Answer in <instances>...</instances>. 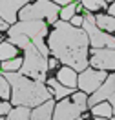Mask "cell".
Returning a JSON list of instances; mask_svg holds the SVG:
<instances>
[{
	"mask_svg": "<svg viewBox=\"0 0 115 120\" xmlns=\"http://www.w3.org/2000/svg\"><path fill=\"white\" fill-rule=\"evenodd\" d=\"M88 45H90V38L86 31L64 20H59L55 24V29L49 33V40H48V47L55 58L64 66L73 68L75 71H84L90 64Z\"/></svg>",
	"mask_w": 115,
	"mask_h": 120,
	"instance_id": "obj_1",
	"label": "cell"
},
{
	"mask_svg": "<svg viewBox=\"0 0 115 120\" xmlns=\"http://www.w3.org/2000/svg\"><path fill=\"white\" fill-rule=\"evenodd\" d=\"M4 76L8 78L9 86L13 87L11 98L13 104L16 105H26V107H37L44 104L46 100L51 98V91L46 89L44 82L38 80H29V76H24L15 71H4Z\"/></svg>",
	"mask_w": 115,
	"mask_h": 120,
	"instance_id": "obj_2",
	"label": "cell"
},
{
	"mask_svg": "<svg viewBox=\"0 0 115 120\" xmlns=\"http://www.w3.org/2000/svg\"><path fill=\"white\" fill-rule=\"evenodd\" d=\"M8 33L9 35H22V37L29 38L42 55H46V56L49 55V47L44 44V37L48 35V26L42 20H22L18 24H13Z\"/></svg>",
	"mask_w": 115,
	"mask_h": 120,
	"instance_id": "obj_3",
	"label": "cell"
},
{
	"mask_svg": "<svg viewBox=\"0 0 115 120\" xmlns=\"http://www.w3.org/2000/svg\"><path fill=\"white\" fill-rule=\"evenodd\" d=\"M24 62L20 68V75L24 76H31L33 80L44 82L46 80V73H48V56L42 55L38 51V47L31 42L26 49H24Z\"/></svg>",
	"mask_w": 115,
	"mask_h": 120,
	"instance_id": "obj_4",
	"label": "cell"
},
{
	"mask_svg": "<svg viewBox=\"0 0 115 120\" xmlns=\"http://www.w3.org/2000/svg\"><path fill=\"white\" fill-rule=\"evenodd\" d=\"M59 6L51 2V0H38L31 6H24L18 11V16L22 20H42L46 18L49 24H57V16H59Z\"/></svg>",
	"mask_w": 115,
	"mask_h": 120,
	"instance_id": "obj_5",
	"label": "cell"
},
{
	"mask_svg": "<svg viewBox=\"0 0 115 120\" xmlns=\"http://www.w3.org/2000/svg\"><path fill=\"white\" fill-rule=\"evenodd\" d=\"M84 22H82V29L86 31V35L90 38V45L93 47H110L115 49V37L110 35L106 31H102L100 27H97L95 24V15H91V11H86L84 15Z\"/></svg>",
	"mask_w": 115,
	"mask_h": 120,
	"instance_id": "obj_6",
	"label": "cell"
},
{
	"mask_svg": "<svg viewBox=\"0 0 115 120\" xmlns=\"http://www.w3.org/2000/svg\"><path fill=\"white\" fill-rule=\"evenodd\" d=\"M108 78L104 69H95V68H86L84 71H80L79 80H77V87L80 91H84L86 95H91L93 91H97L100 87V84Z\"/></svg>",
	"mask_w": 115,
	"mask_h": 120,
	"instance_id": "obj_7",
	"label": "cell"
},
{
	"mask_svg": "<svg viewBox=\"0 0 115 120\" xmlns=\"http://www.w3.org/2000/svg\"><path fill=\"white\" fill-rule=\"evenodd\" d=\"M90 64L95 69H104V71H115V49L110 47H93Z\"/></svg>",
	"mask_w": 115,
	"mask_h": 120,
	"instance_id": "obj_8",
	"label": "cell"
},
{
	"mask_svg": "<svg viewBox=\"0 0 115 120\" xmlns=\"http://www.w3.org/2000/svg\"><path fill=\"white\" fill-rule=\"evenodd\" d=\"M80 109L73 100L62 98L53 109V120H77L80 118Z\"/></svg>",
	"mask_w": 115,
	"mask_h": 120,
	"instance_id": "obj_9",
	"label": "cell"
},
{
	"mask_svg": "<svg viewBox=\"0 0 115 120\" xmlns=\"http://www.w3.org/2000/svg\"><path fill=\"white\" fill-rule=\"evenodd\" d=\"M28 2L29 0H0V18H4L8 24H15L18 11Z\"/></svg>",
	"mask_w": 115,
	"mask_h": 120,
	"instance_id": "obj_10",
	"label": "cell"
},
{
	"mask_svg": "<svg viewBox=\"0 0 115 120\" xmlns=\"http://www.w3.org/2000/svg\"><path fill=\"white\" fill-rule=\"evenodd\" d=\"M113 93H115V75H108V78L100 84V87L97 91H93L91 97L88 98V105H95L102 100H108Z\"/></svg>",
	"mask_w": 115,
	"mask_h": 120,
	"instance_id": "obj_11",
	"label": "cell"
},
{
	"mask_svg": "<svg viewBox=\"0 0 115 120\" xmlns=\"http://www.w3.org/2000/svg\"><path fill=\"white\" fill-rule=\"evenodd\" d=\"M53 109H55V102L49 98L31 111V120H53Z\"/></svg>",
	"mask_w": 115,
	"mask_h": 120,
	"instance_id": "obj_12",
	"label": "cell"
},
{
	"mask_svg": "<svg viewBox=\"0 0 115 120\" xmlns=\"http://www.w3.org/2000/svg\"><path fill=\"white\" fill-rule=\"evenodd\" d=\"M57 80L60 84H64L66 87H71V89H75L77 87V80H79V75L75 73V69L69 68V66H64V68L59 69V73H57Z\"/></svg>",
	"mask_w": 115,
	"mask_h": 120,
	"instance_id": "obj_13",
	"label": "cell"
},
{
	"mask_svg": "<svg viewBox=\"0 0 115 120\" xmlns=\"http://www.w3.org/2000/svg\"><path fill=\"white\" fill-rule=\"evenodd\" d=\"M48 86H49V89H51V93H53L55 97L59 98V100H62V98H66V97H69L71 95V87H66L64 84H60L57 78H49L48 80Z\"/></svg>",
	"mask_w": 115,
	"mask_h": 120,
	"instance_id": "obj_14",
	"label": "cell"
},
{
	"mask_svg": "<svg viewBox=\"0 0 115 120\" xmlns=\"http://www.w3.org/2000/svg\"><path fill=\"white\" fill-rule=\"evenodd\" d=\"M95 24L97 27H100L102 31H108V33H115V16L111 15H95Z\"/></svg>",
	"mask_w": 115,
	"mask_h": 120,
	"instance_id": "obj_15",
	"label": "cell"
},
{
	"mask_svg": "<svg viewBox=\"0 0 115 120\" xmlns=\"http://www.w3.org/2000/svg\"><path fill=\"white\" fill-rule=\"evenodd\" d=\"M91 113L97 115V116H104V118H108V120H111V116H113L111 104L106 102V100H102V102H99V104L91 105Z\"/></svg>",
	"mask_w": 115,
	"mask_h": 120,
	"instance_id": "obj_16",
	"label": "cell"
},
{
	"mask_svg": "<svg viewBox=\"0 0 115 120\" xmlns=\"http://www.w3.org/2000/svg\"><path fill=\"white\" fill-rule=\"evenodd\" d=\"M8 120H31V111L26 105H16L8 113Z\"/></svg>",
	"mask_w": 115,
	"mask_h": 120,
	"instance_id": "obj_17",
	"label": "cell"
},
{
	"mask_svg": "<svg viewBox=\"0 0 115 120\" xmlns=\"http://www.w3.org/2000/svg\"><path fill=\"white\" fill-rule=\"evenodd\" d=\"M16 56V47L11 42H0V60H11Z\"/></svg>",
	"mask_w": 115,
	"mask_h": 120,
	"instance_id": "obj_18",
	"label": "cell"
},
{
	"mask_svg": "<svg viewBox=\"0 0 115 120\" xmlns=\"http://www.w3.org/2000/svg\"><path fill=\"white\" fill-rule=\"evenodd\" d=\"M71 100L79 105V109H80L82 113L88 109V95H86L84 91H75V93L71 95Z\"/></svg>",
	"mask_w": 115,
	"mask_h": 120,
	"instance_id": "obj_19",
	"label": "cell"
},
{
	"mask_svg": "<svg viewBox=\"0 0 115 120\" xmlns=\"http://www.w3.org/2000/svg\"><path fill=\"white\" fill-rule=\"evenodd\" d=\"M80 4L86 11H99L106 8V0H80Z\"/></svg>",
	"mask_w": 115,
	"mask_h": 120,
	"instance_id": "obj_20",
	"label": "cell"
},
{
	"mask_svg": "<svg viewBox=\"0 0 115 120\" xmlns=\"http://www.w3.org/2000/svg\"><path fill=\"white\" fill-rule=\"evenodd\" d=\"M75 13H77V4L71 2V4H68V6H64V8L60 9L59 16H60V20H64V22H69L71 16H75Z\"/></svg>",
	"mask_w": 115,
	"mask_h": 120,
	"instance_id": "obj_21",
	"label": "cell"
},
{
	"mask_svg": "<svg viewBox=\"0 0 115 120\" xmlns=\"http://www.w3.org/2000/svg\"><path fill=\"white\" fill-rule=\"evenodd\" d=\"M22 62H24V58H18V56H15L11 60H4L2 62V69L4 71H16V69L22 68Z\"/></svg>",
	"mask_w": 115,
	"mask_h": 120,
	"instance_id": "obj_22",
	"label": "cell"
},
{
	"mask_svg": "<svg viewBox=\"0 0 115 120\" xmlns=\"http://www.w3.org/2000/svg\"><path fill=\"white\" fill-rule=\"evenodd\" d=\"M9 97H11V86H9V82H8L6 76L0 75V98L8 100Z\"/></svg>",
	"mask_w": 115,
	"mask_h": 120,
	"instance_id": "obj_23",
	"label": "cell"
},
{
	"mask_svg": "<svg viewBox=\"0 0 115 120\" xmlns=\"http://www.w3.org/2000/svg\"><path fill=\"white\" fill-rule=\"evenodd\" d=\"M82 22H84V16H79V15L71 16V20H69V24H71V26H75V27H80Z\"/></svg>",
	"mask_w": 115,
	"mask_h": 120,
	"instance_id": "obj_24",
	"label": "cell"
},
{
	"mask_svg": "<svg viewBox=\"0 0 115 120\" xmlns=\"http://www.w3.org/2000/svg\"><path fill=\"white\" fill-rule=\"evenodd\" d=\"M11 111V104L9 102H0V115H8V113Z\"/></svg>",
	"mask_w": 115,
	"mask_h": 120,
	"instance_id": "obj_25",
	"label": "cell"
},
{
	"mask_svg": "<svg viewBox=\"0 0 115 120\" xmlns=\"http://www.w3.org/2000/svg\"><path fill=\"white\" fill-rule=\"evenodd\" d=\"M108 102L111 104V109H113V116H111V120H115V93H113L110 98H108Z\"/></svg>",
	"mask_w": 115,
	"mask_h": 120,
	"instance_id": "obj_26",
	"label": "cell"
},
{
	"mask_svg": "<svg viewBox=\"0 0 115 120\" xmlns=\"http://www.w3.org/2000/svg\"><path fill=\"white\" fill-rule=\"evenodd\" d=\"M51 2H55L57 6H68V4H71V2H75V0H51Z\"/></svg>",
	"mask_w": 115,
	"mask_h": 120,
	"instance_id": "obj_27",
	"label": "cell"
},
{
	"mask_svg": "<svg viewBox=\"0 0 115 120\" xmlns=\"http://www.w3.org/2000/svg\"><path fill=\"white\" fill-rule=\"evenodd\" d=\"M8 29H9V24L4 18H0V31H8Z\"/></svg>",
	"mask_w": 115,
	"mask_h": 120,
	"instance_id": "obj_28",
	"label": "cell"
},
{
	"mask_svg": "<svg viewBox=\"0 0 115 120\" xmlns=\"http://www.w3.org/2000/svg\"><path fill=\"white\" fill-rule=\"evenodd\" d=\"M57 62H59L57 58H48V68H49V69L57 68Z\"/></svg>",
	"mask_w": 115,
	"mask_h": 120,
	"instance_id": "obj_29",
	"label": "cell"
},
{
	"mask_svg": "<svg viewBox=\"0 0 115 120\" xmlns=\"http://www.w3.org/2000/svg\"><path fill=\"white\" fill-rule=\"evenodd\" d=\"M108 15L115 16V2H111V4H110V8H108Z\"/></svg>",
	"mask_w": 115,
	"mask_h": 120,
	"instance_id": "obj_30",
	"label": "cell"
},
{
	"mask_svg": "<svg viewBox=\"0 0 115 120\" xmlns=\"http://www.w3.org/2000/svg\"><path fill=\"white\" fill-rule=\"evenodd\" d=\"M93 120H108V118H104V116H97V115H93Z\"/></svg>",
	"mask_w": 115,
	"mask_h": 120,
	"instance_id": "obj_31",
	"label": "cell"
},
{
	"mask_svg": "<svg viewBox=\"0 0 115 120\" xmlns=\"http://www.w3.org/2000/svg\"><path fill=\"white\" fill-rule=\"evenodd\" d=\"M106 2H115V0H106Z\"/></svg>",
	"mask_w": 115,
	"mask_h": 120,
	"instance_id": "obj_32",
	"label": "cell"
},
{
	"mask_svg": "<svg viewBox=\"0 0 115 120\" xmlns=\"http://www.w3.org/2000/svg\"><path fill=\"white\" fill-rule=\"evenodd\" d=\"M77 120H82V118H77Z\"/></svg>",
	"mask_w": 115,
	"mask_h": 120,
	"instance_id": "obj_33",
	"label": "cell"
},
{
	"mask_svg": "<svg viewBox=\"0 0 115 120\" xmlns=\"http://www.w3.org/2000/svg\"><path fill=\"white\" fill-rule=\"evenodd\" d=\"M0 68H2V64H0Z\"/></svg>",
	"mask_w": 115,
	"mask_h": 120,
	"instance_id": "obj_34",
	"label": "cell"
},
{
	"mask_svg": "<svg viewBox=\"0 0 115 120\" xmlns=\"http://www.w3.org/2000/svg\"><path fill=\"white\" fill-rule=\"evenodd\" d=\"M0 120H4V118H0Z\"/></svg>",
	"mask_w": 115,
	"mask_h": 120,
	"instance_id": "obj_35",
	"label": "cell"
}]
</instances>
